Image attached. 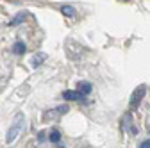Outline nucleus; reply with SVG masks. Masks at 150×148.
<instances>
[{
    "label": "nucleus",
    "instance_id": "10",
    "mask_svg": "<svg viewBox=\"0 0 150 148\" xmlns=\"http://www.w3.org/2000/svg\"><path fill=\"white\" fill-rule=\"evenodd\" d=\"M23 20H25V13H20V14H16L13 20L9 22V25H11V27H14V25H18V23H22Z\"/></svg>",
    "mask_w": 150,
    "mask_h": 148
},
{
    "label": "nucleus",
    "instance_id": "7",
    "mask_svg": "<svg viewBox=\"0 0 150 148\" xmlns=\"http://www.w3.org/2000/svg\"><path fill=\"white\" fill-rule=\"evenodd\" d=\"M13 52L18 54V55H23V54H25V45H23L22 41H16V43L13 45Z\"/></svg>",
    "mask_w": 150,
    "mask_h": 148
},
{
    "label": "nucleus",
    "instance_id": "8",
    "mask_svg": "<svg viewBox=\"0 0 150 148\" xmlns=\"http://www.w3.org/2000/svg\"><path fill=\"white\" fill-rule=\"evenodd\" d=\"M130 121H132V116H130L129 113L123 114V120H122V128H123V130H127V128L132 127V125H130Z\"/></svg>",
    "mask_w": 150,
    "mask_h": 148
},
{
    "label": "nucleus",
    "instance_id": "9",
    "mask_svg": "<svg viewBox=\"0 0 150 148\" xmlns=\"http://www.w3.org/2000/svg\"><path fill=\"white\" fill-rule=\"evenodd\" d=\"M48 139H50V143H59V139H61V132L57 130V128H52V132H50Z\"/></svg>",
    "mask_w": 150,
    "mask_h": 148
},
{
    "label": "nucleus",
    "instance_id": "1",
    "mask_svg": "<svg viewBox=\"0 0 150 148\" xmlns=\"http://www.w3.org/2000/svg\"><path fill=\"white\" fill-rule=\"evenodd\" d=\"M22 127H23V114H18L13 121V125L9 127V130H7V136H6V143H14V139L18 137V134H20L22 130Z\"/></svg>",
    "mask_w": 150,
    "mask_h": 148
},
{
    "label": "nucleus",
    "instance_id": "11",
    "mask_svg": "<svg viewBox=\"0 0 150 148\" xmlns=\"http://www.w3.org/2000/svg\"><path fill=\"white\" fill-rule=\"evenodd\" d=\"M55 113H68V105H61V107H57V109H55Z\"/></svg>",
    "mask_w": 150,
    "mask_h": 148
},
{
    "label": "nucleus",
    "instance_id": "4",
    "mask_svg": "<svg viewBox=\"0 0 150 148\" xmlns=\"http://www.w3.org/2000/svg\"><path fill=\"white\" fill-rule=\"evenodd\" d=\"M77 86H79V93H81L82 97H84V95H89V93H91V89H93V86H91L89 82H86V80L79 82Z\"/></svg>",
    "mask_w": 150,
    "mask_h": 148
},
{
    "label": "nucleus",
    "instance_id": "2",
    "mask_svg": "<svg viewBox=\"0 0 150 148\" xmlns=\"http://www.w3.org/2000/svg\"><path fill=\"white\" fill-rule=\"evenodd\" d=\"M145 93H146V87L145 86H138L136 89H134V93H132V97H130V102H129V105H130V109H138V105L141 104V100H143V97H145Z\"/></svg>",
    "mask_w": 150,
    "mask_h": 148
},
{
    "label": "nucleus",
    "instance_id": "5",
    "mask_svg": "<svg viewBox=\"0 0 150 148\" xmlns=\"http://www.w3.org/2000/svg\"><path fill=\"white\" fill-rule=\"evenodd\" d=\"M45 59H47V54H43V52L36 54V55H34V59H32V66H34V68H38V66H40Z\"/></svg>",
    "mask_w": 150,
    "mask_h": 148
},
{
    "label": "nucleus",
    "instance_id": "3",
    "mask_svg": "<svg viewBox=\"0 0 150 148\" xmlns=\"http://www.w3.org/2000/svg\"><path fill=\"white\" fill-rule=\"evenodd\" d=\"M63 98L64 100H70V102H77L82 98V95L79 93V91H64L63 93Z\"/></svg>",
    "mask_w": 150,
    "mask_h": 148
},
{
    "label": "nucleus",
    "instance_id": "12",
    "mask_svg": "<svg viewBox=\"0 0 150 148\" xmlns=\"http://www.w3.org/2000/svg\"><path fill=\"white\" fill-rule=\"evenodd\" d=\"M139 148H150V139H146V141H143V143L139 144Z\"/></svg>",
    "mask_w": 150,
    "mask_h": 148
},
{
    "label": "nucleus",
    "instance_id": "6",
    "mask_svg": "<svg viewBox=\"0 0 150 148\" xmlns=\"http://www.w3.org/2000/svg\"><path fill=\"white\" fill-rule=\"evenodd\" d=\"M61 13H63L64 16H68V18H73L75 14H77V13H75V7H71V6H68V4L61 7Z\"/></svg>",
    "mask_w": 150,
    "mask_h": 148
}]
</instances>
